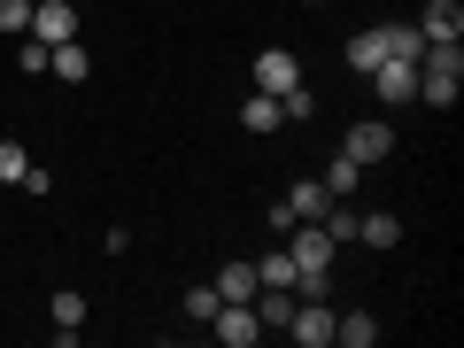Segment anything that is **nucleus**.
I'll return each mask as SVG.
<instances>
[{"label": "nucleus", "instance_id": "1", "mask_svg": "<svg viewBox=\"0 0 464 348\" xmlns=\"http://www.w3.org/2000/svg\"><path fill=\"white\" fill-rule=\"evenodd\" d=\"M457 85H464V54H457V39H441V47L418 54V101L449 109V101H457Z\"/></svg>", "mask_w": 464, "mask_h": 348}, {"label": "nucleus", "instance_id": "2", "mask_svg": "<svg viewBox=\"0 0 464 348\" xmlns=\"http://www.w3.org/2000/svg\"><path fill=\"white\" fill-rule=\"evenodd\" d=\"M209 333H217L225 348H256V341H264V325H256V302H217Z\"/></svg>", "mask_w": 464, "mask_h": 348}, {"label": "nucleus", "instance_id": "3", "mask_svg": "<svg viewBox=\"0 0 464 348\" xmlns=\"http://www.w3.org/2000/svg\"><path fill=\"white\" fill-rule=\"evenodd\" d=\"M341 155H356V163H387V155H395V124H387V116H372V124H356V132L341 140Z\"/></svg>", "mask_w": 464, "mask_h": 348}, {"label": "nucleus", "instance_id": "4", "mask_svg": "<svg viewBox=\"0 0 464 348\" xmlns=\"http://www.w3.org/2000/svg\"><path fill=\"white\" fill-rule=\"evenodd\" d=\"M24 39H47V47L78 39V8H70V0H39V8H32V32H24Z\"/></svg>", "mask_w": 464, "mask_h": 348}, {"label": "nucleus", "instance_id": "5", "mask_svg": "<svg viewBox=\"0 0 464 348\" xmlns=\"http://www.w3.org/2000/svg\"><path fill=\"white\" fill-rule=\"evenodd\" d=\"M295 85H302V63H295L286 47H264V54H256V93H295Z\"/></svg>", "mask_w": 464, "mask_h": 348}, {"label": "nucleus", "instance_id": "6", "mask_svg": "<svg viewBox=\"0 0 464 348\" xmlns=\"http://www.w3.org/2000/svg\"><path fill=\"white\" fill-rule=\"evenodd\" d=\"M286 333H295L302 348H325V341H333V310H325V295H317V302H295V317H286Z\"/></svg>", "mask_w": 464, "mask_h": 348}, {"label": "nucleus", "instance_id": "7", "mask_svg": "<svg viewBox=\"0 0 464 348\" xmlns=\"http://www.w3.org/2000/svg\"><path fill=\"white\" fill-rule=\"evenodd\" d=\"M372 85H380L387 109H395V101H418V63H395V54H387V63L372 70Z\"/></svg>", "mask_w": 464, "mask_h": 348}, {"label": "nucleus", "instance_id": "8", "mask_svg": "<svg viewBox=\"0 0 464 348\" xmlns=\"http://www.w3.org/2000/svg\"><path fill=\"white\" fill-rule=\"evenodd\" d=\"M464 32V8L457 0H433L426 16H418V39H426V47H441V39H457Z\"/></svg>", "mask_w": 464, "mask_h": 348}, {"label": "nucleus", "instance_id": "9", "mask_svg": "<svg viewBox=\"0 0 464 348\" xmlns=\"http://www.w3.org/2000/svg\"><path fill=\"white\" fill-rule=\"evenodd\" d=\"M325 209H333V194H325V186H317V179H302L295 194H286V217H295V225H317V217H325Z\"/></svg>", "mask_w": 464, "mask_h": 348}, {"label": "nucleus", "instance_id": "10", "mask_svg": "<svg viewBox=\"0 0 464 348\" xmlns=\"http://www.w3.org/2000/svg\"><path fill=\"white\" fill-rule=\"evenodd\" d=\"M317 186H325L333 201H348L356 186H364V163H356V155H333V163H325V179H317Z\"/></svg>", "mask_w": 464, "mask_h": 348}, {"label": "nucleus", "instance_id": "11", "mask_svg": "<svg viewBox=\"0 0 464 348\" xmlns=\"http://www.w3.org/2000/svg\"><path fill=\"white\" fill-rule=\"evenodd\" d=\"M380 63H387V24H380V32H356V39H348V70H364V78H372Z\"/></svg>", "mask_w": 464, "mask_h": 348}, {"label": "nucleus", "instance_id": "12", "mask_svg": "<svg viewBox=\"0 0 464 348\" xmlns=\"http://www.w3.org/2000/svg\"><path fill=\"white\" fill-rule=\"evenodd\" d=\"M240 124H248V132H279V124H286L279 93H248V109H240Z\"/></svg>", "mask_w": 464, "mask_h": 348}, {"label": "nucleus", "instance_id": "13", "mask_svg": "<svg viewBox=\"0 0 464 348\" xmlns=\"http://www.w3.org/2000/svg\"><path fill=\"white\" fill-rule=\"evenodd\" d=\"M47 70H54V78H70V85H78V78H93V63H85V47H78V39L47 47Z\"/></svg>", "mask_w": 464, "mask_h": 348}, {"label": "nucleus", "instance_id": "14", "mask_svg": "<svg viewBox=\"0 0 464 348\" xmlns=\"http://www.w3.org/2000/svg\"><path fill=\"white\" fill-rule=\"evenodd\" d=\"M217 295H225V302H256V264H225V271H217Z\"/></svg>", "mask_w": 464, "mask_h": 348}, {"label": "nucleus", "instance_id": "15", "mask_svg": "<svg viewBox=\"0 0 464 348\" xmlns=\"http://www.w3.org/2000/svg\"><path fill=\"white\" fill-rule=\"evenodd\" d=\"M333 341H348V348H372V341H380V317H364V310H356V317H333Z\"/></svg>", "mask_w": 464, "mask_h": 348}, {"label": "nucleus", "instance_id": "16", "mask_svg": "<svg viewBox=\"0 0 464 348\" xmlns=\"http://www.w3.org/2000/svg\"><path fill=\"white\" fill-rule=\"evenodd\" d=\"M256 286H295V256H286V248H271L264 264H256Z\"/></svg>", "mask_w": 464, "mask_h": 348}, {"label": "nucleus", "instance_id": "17", "mask_svg": "<svg viewBox=\"0 0 464 348\" xmlns=\"http://www.w3.org/2000/svg\"><path fill=\"white\" fill-rule=\"evenodd\" d=\"M317 225H325V232H333V248H341V240H356V225H364V217L348 209V201H333V209L317 217Z\"/></svg>", "mask_w": 464, "mask_h": 348}, {"label": "nucleus", "instance_id": "18", "mask_svg": "<svg viewBox=\"0 0 464 348\" xmlns=\"http://www.w3.org/2000/svg\"><path fill=\"white\" fill-rule=\"evenodd\" d=\"M32 8H39V0H0V32L24 39V32H32Z\"/></svg>", "mask_w": 464, "mask_h": 348}, {"label": "nucleus", "instance_id": "19", "mask_svg": "<svg viewBox=\"0 0 464 348\" xmlns=\"http://www.w3.org/2000/svg\"><path fill=\"white\" fill-rule=\"evenodd\" d=\"M356 240H372V248H395L402 225H395V217H364V225H356Z\"/></svg>", "mask_w": 464, "mask_h": 348}, {"label": "nucleus", "instance_id": "20", "mask_svg": "<svg viewBox=\"0 0 464 348\" xmlns=\"http://www.w3.org/2000/svg\"><path fill=\"white\" fill-rule=\"evenodd\" d=\"M24 170H32V155L16 140H0V186H24Z\"/></svg>", "mask_w": 464, "mask_h": 348}, {"label": "nucleus", "instance_id": "21", "mask_svg": "<svg viewBox=\"0 0 464 348\" xmlns=\"http://www.w3.org/2000/svg\"><path fill=\"white\" fill-rule=\"evenodd\" d=\"M85 325V302L78 295H54V333H78Z\"/></svg>", "mask_w": 464, "mask_h": 348}, {"label": "nucleus", "instance_id": "22", "mask_svg": "<svg viewBox=\"0 0 464 348\" xmlns=\"http://www.w3.org/2000/svg\"><path fill=\"white\" fill-rule=\"evenodd\" d=\"M217 302H225L217 286H194V295H186V317H194V325H209V317H217Z\"/></svg>", "mask_w": 464, "mask_h": 348}, {"label": "nucleus", "instance_id": "23", "mask_svg": "<svg viewBox=\"0 0 464 348\" xmlns=\"http://www.w3.org/2000/svg\"><path fill=\"white\" fill-rule=\"evenodd\" d=\"M302 8H333V0H302Z\"/></svg>", "mask_w": 464, "mask_h": 348}]
</instances>
